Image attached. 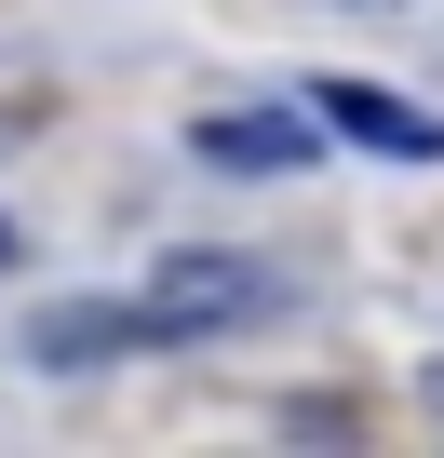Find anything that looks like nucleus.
I'll list each match as a JSON object with an SVG mask.
<instances>
[{
  "mask_svg": "<svg viewBox=\"0 0 444 458\" xmlns=\"http://www.w3.org/2000/svg\"><path fill=\"white\" fill-rule=\"evenodd\" d=\"M310 122H337L350 148H377V162H444V122L417 108V95H390V81H310Z\"/></svg>",
  "mask_w": 444,
  "mask_h": 458,
  "instance_id": "3",
  "label": "nucleus"
},
{
  "mask_svg": "<svg viewBox=\"0 0 444 458\" xmlns=\"http://www.w3.org/2000/svg\"><path fill=\"white\" fill-rule=\"evenodd\" d=\"M148 310H162V324H175V351H188V337L270 324V310H283V270H256V257H230V243H175V257L148 270Z\"/></svg>",
  "mask_w": 444,
  "mask_h": 458,
  "instance_id": "1",
  "label": "nucleus"
},
{
  "mask_svg": "<svg viewBox=\"0 0 444 458\" xmlns=\"http://www.w3.org/2000/svg\"><path fill=\"white\" fill-rule=\"evenodd\" d=\"M188 148H202L215 175H310V162H323L310 95H297V108H215V122H188Z\"/></svg>",
  "mask_w": 444,
  "mask_h": 458,
  "instance_id": "4",
  "label": "nucleus"
},
{
  "mask_svg": "<svg viewBox=\"0 0 444 458\" xmlns=\"http://www.w3.org/2000/svg\"><path fill=\"white\" fill-rule=\"evenodd\" d=\"M14 257H28V243H14V216H0V270H14Z\"/></svg>",
  "mask_w": 444,
  "mask_h": 458,
  "instance_id": "5",
  "label": "nucleus"
},
{
  "mask_svg": "<svg viewBox=\"0 0 444 458\" xmlns=\"http://www.w3.org/2000/svg\"><path fill=\"white\" fill-rule=\"evenodd\" d=\"M135 351H175V324L148 297H54V310H28V364L41 377H95V364H135Z\"/></svg>",
  "mask_w": 444,
  "mask_h": 458,
  "instance_id": "2",
  "label": "nucleus"
}]
</instances>
